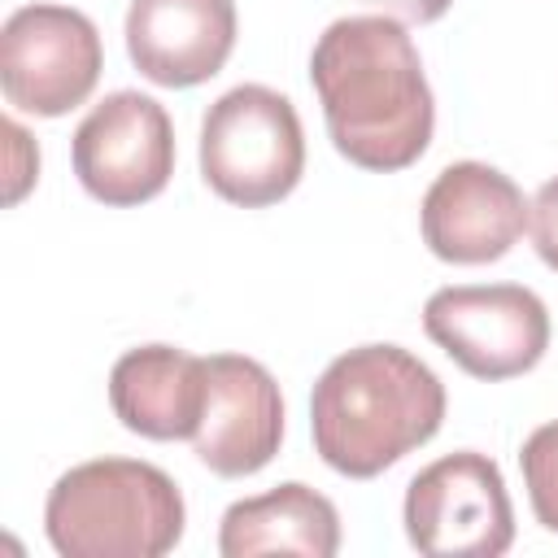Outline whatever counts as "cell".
Wrapping results in <instances>:
<instances>
[{"label": "cell", "instance_id": "cell-10", "mask_svg": "<svg viewBox=\"0 0 558 558\" xmlns=\"http://www.w3.org/2000/svg\"><path fill=\"white\" fill-rule=\"evenodd\" d=\"M205 371H209V388L192 449L214 475L244 480L279 453L283 440L279 384L257 357L244 353H214L205 357Z\"/></svg>", "mask_w": 558, "mask_h": 558}, {"label": "cell", "instance_id": "cell-14", "mask_svg": "<svg viewBox=\"0 0 558 558\" xmlns=\"http://www.w3.org/2000/svg\"><path fill=\"white\" fill-rule=\"evenodd\" d=\"M519 471H523V488L532 501V514L545 532H558V418L541 423L523 449H519Z\"/></svg>", "mask_w": 558, "mask_h": 558}, {"label": "cell", "instance_id": "cell-9", "mask_svg": "<svg viewBox=\"0 0 558 558\" xmlns=\"http://www.w3.org/2000/svg\"><path fill=\"white\" fill-rule=\"evenodd\" d=\"M423 244L453 266H484L506 257L523 227L527 201L510 174L484 161H453L445 166L418 209Z\"/></svg>", "mask_w": 558, "mask_h": 558}, {"label": "cell", "instance_id": "cell-13", "mask_svg": "<svg viewBox=\"0 0 558 558\" xmlns=\"http://www.w3.org/2000/svg\"><path fill=\"white\" fill-rule=\"evenodd\" d=\"M340 549V514L310 484H275L262 497H244L227 506L218 523L222 558H257V554H305L331 558Z\"/></svg>", "mask_w": 558, "mask_h": 558}, {"label": "cell", "instance_id": "cell-5", "mask_svg": "<svg viewBox=\"0 0 558 558\" xmlns=\"http://www.w3.org/2000/svg\"><path fill=\"white\" fill-rule=\"evenodd\" d=\"M405 536L427 558H497L514 545V506L488 453L458 449L405 488Z\"/></svg>", "mask_w": 558, "mask_h": 558}, {"label": "cell", "instance_id": "cell-8", "mask_svg": "<svg viewBox=\"0 0 558 558\" xmlns=\"http://www.w3.org/2000/svg\"><path fill=\"white\" fill-rule=\"evenodd\" d=\"M70 161L83 192L100 205H144L174 174L170 113L144 92H113L78 122Z\"/></svg>", "mask_w": 558, "mask_h": 558}, {"label": "cell", "instance_id": "cell-15", "mask_svg": "<svg viewBox=\"0 0 558 558\" xmlns=\"http://www.w3.org/2000/svg\"><path fill=\"white\" fill-rule=\"evenodd\" d=\"M527 227H532V244L541 253V262L549 270H558V179L541 183V192L527 205Z\"/></svg>", "mask_w": 558, "mask_h": 558}, {"label": "cell", "instance_id": "cell-6", "mask_svg": "<svg viewBox=\"0 0 558 558\" xmlns=\"http://www.w3.org/2000/svg\"><path fill=\"white\" fill-rule=\"evenodd\" d=\"M423 331L475 379H514L549 349V310L523 283H453L427 296Z\"/></svg>", "mask_w": 558, "mask_h": 558}, {"label": "cell", "instance_id": "cell-16", "mask_svg": "<svg viewBox=\"0 0 558 558\" xmlns=\"http://www.w3.org/2000/svg\"><path fill=\"white\" fill-rule=\"evenodd\" d=\"M4 135H9V153H13V157H9V192H4V196H9V205H13V201L26 196V187H31L35 174H39V148L31 144V135H26L13 118L4 122Z\"/></svg>", "mask_w": 558, "mask_h": 558}, {"label": "cell", "instance_id": "cell-1", "mask_svg": "<svg viewBox=\"0 0 558 558\" xmlns=\"http://www.w3.org/2000/svg\"><path fill=\"white\" fill-rule=\"evenodd\" d=\"M310 83L336 153L362 170L414 166L436 131V100L397 17H340L310 52Z\"/></svg>", "mask_w": 558, "mask_h": 558}, {"label": "cell", "instance_id": "cell-11", "mask_svg": "<svg viewBox=\"0 0 558 558\" xmlns=\"http://www.w3.org/2000/svg\"><path fill=\"white\" fill-rule=\"evenodd\" d=\"M235 48V0H131L126 52L157 87L214 78Z\"/></svg>", "mask_w": 558, "mask_h": 558}, {"label": "cell", "instance_id": "cell-2", "mask_svg": "<svg viewBox=\"0 0 558 558\" xmlns=\"http://www.w3.org/2000/svg\"><path fill=\"white\" fill-rule=\"evenodd\" d=\"M445 423V384L401 344L340 353L314 384L310 432L318 458L349 480H371L427 445Z\"/></svg>", "mask_w": 558, "mask_h": 558}, {"label": "cell", "instance_id": "cell-7", "mask_svg": "<svg viewBox=\"0 0 558 558\" xmlns=\"http://www.w3.org/2000/svg\"><path fill=\"white\" fill-rule=\"evenodd\" d=\"M105 70L100 31L70 4H26L0 31V92L13 109L61 118L83 105Z\"/></svg>", "mask_w": 558, "mask_h": 558}, {"label": "cell", "instance_id": "cell-17", "mask_svg": "<svg viewBox=\"0 0 558 558\" xmlns=\"http://www.w3.org/2000/svg\"><path fill=\"white\" fill-rule=\"evenodd\" d=\"M362 4H375V9H384V13H392L397 22H436V17H445V9L453 4V0H362Z\"/></svg>", "mask_w": 558, "mask_h": 558}, {"label": "cell", "instance_id": "cell-4", "mask_svg": "<svg viewBox=\"0 0 558 558\" xmlns=\"http://www.w3.org/2000/svg\"><path fill=\"white\" fill-rule=\"evenodd\" d=\"M201 174L244 209L283 201L305 174V131L292 100L262 83L222 92L201 122Z\"/></svg>", "mask_w": 558, "mask_h": 558}, {"label": "cell", "instance_id": "cell-12", "mask_svg": "<svg viewBox=\"0 0 558 558\" xmlns=\"http://www.w3.org/2000/svg\"><path fill=\"white\" fill-rule=\"evenodd\" d=\"M205 357L174 344L126 349L109 371V405L118 423L148 440H192L205 414Z\"/></svg>", "mask_w": 558, "mask_h": 558}, {"label": "cell", "instance_id": "cell-3", "mask_svg": "<svg viewBox=\"0 0 558 558\" xmlns=\"http://www.w3.org/2000/svg\"><path fill=\"white\" fill-rule=\"evenodd\" d=\"M183 523L179 484L140 458L78 462L44 501V532L65 558H161L179 545Z\"/></svg>", "mask_w": 558, "mask_h": 558}]
</instances>
